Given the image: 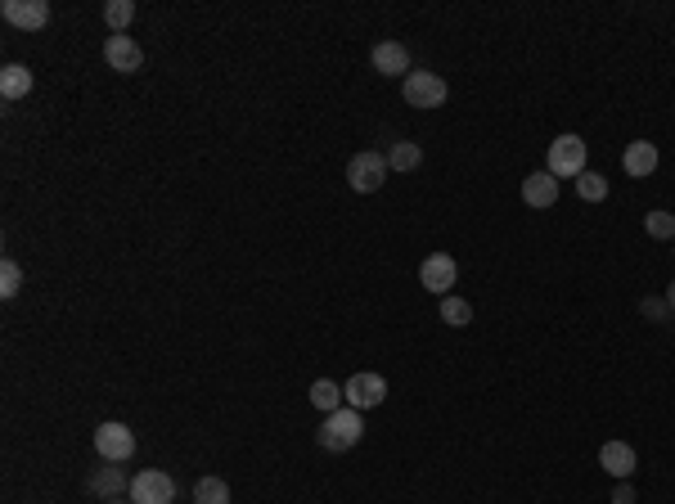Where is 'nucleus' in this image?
<instances>
[{
    "label": "nucleus",
    "instance_id": "nucleus-1",
    "mask_svg": "<svg viewBox=\"0 0 675 504\" xmlns=\"http://www.w3.org/2000/svg\"><path fill=\"white\" fill-rule=\"evenodd\" d=\"M360 437H365V419H360V410H351V405H342V410L324 414L320 432H315V441H320L324 450H333V455H342V450L360 446Z\"/></svg>",
    "mask_w": 675,
    "mask_h": 504
},
{
    "label": "nucleus",
    "instance_id": "nucleus-2",
    "mask_svg": "<svg viewBox=\"0 0 675 504\" xmlns=\"http://www.w3.org/2000/svg\"><path fill=\"white\" fill-rule=\"evenodd\" d=\"M387 153H378V149H360V153H351V162H347V185L356 189V194H374V189H383V180H387Z\"/></svg>",
    "mask_w": 675,
    "mask_h": 504
},
{
    "label": "nucleus",
    "instance_id": "nucleus-3",
    "mask_svg": "<svg viewBox=\"0 0 675 504\" xmlns=\"http://www.w3.org/2000/svg\"><path fill=\"white\" fill-rule=\"evenodd\" d=\"M545 171L558 180H576L585 171V140L581 135H558L549 144V158H545Z\"/></svg>",
    "mask_w": 675,
    "mask_h": 504
},
{
    "label": "nucleus",
    "instance_id": "nucleus-4",
    "mask_svg": "<svg viewBox=\"0 0 675 504\" xmlns=\"http://www.w3.org/2000/svg\"><path fill=\"white\" fill-rule=\"evenodd\" d=\"M401 95H405V104L410 108H441L446 104V95H450V86L437 77V72H410V77L401 81Z\"/></svg>",
    "mask_w": 675,
    "mask_h": 504
},
{
    "label": "nucleus",
    "instance_id": "nucleus-5",
    "mask_svg": "<svg viewBox=\"0 0 675 504\" xmlns=\"http://www.w3.org/2000/svg\"><path fill=\"white\" fill-rule=\"evenodd\" d=\"M95 455L108 459V464H126V459L135 455V432L126 428V423L108 419L95 428Z\"/></svg>",
    "mask_w": 675,
    "mask_h": 504
},
{
    "label": "nucleus",
    "instance_id": "nucleus-6",
    "mask_svg": "<svg viewBox=\"0 0 675 504\" xmlns=\"http://www.w3.org/2000/svg\"><path fill=\"white\" fill-rule=\"evenodd\" d=\"M131 504H171L176 500V482H171L162 468H140L131 477Z\"/></svg>",
    "mask_w": 675,
    "mask_h": 504
},
{
    "label": "nucleus",
    "instance_id": "nucleus-7",
    "mask_svg": "<svg viewBox=\"0 0 675 504\" xmlns=\"http://www.w3.org/2000/svg\"><path fill=\"white\" fill-rule=\"evenodd\" d=\"M455 279H459V261L450 257V252H432V257H423V266H419V284L428 288V293L450 297Z\"/></svg>",
    "mask_w": 675,
    "mask_h": 504
},
{
    "label": "nucleus",
    "instance_id": "nucleus-8",
    "mask_svg": "<svg viewBox=\"0 0 675 504\" xmlns=\"http://www.w3.org/2000/svg\"><path fill=\"white\" fill-rule=\"evenodd\" d=\"M342 396H347L351 410H374V405L387 401V378L383 374H351L342 383Z\"/></svg>",
    "mask_w": 675,
    "mask_h": 504
},
{
    "label": "nucleus",
    "instance_id": "nucleus-9",
    "mask_svg": "<svg viewBox=\"0 0 675 504\" xmlns=\"http://www.w3.org/2000/svg\"><path fill=\"white\" fill-rule=\"evenodd\" d=\"M0 14H5V23L18 27V32H41V27L50 23V5H45V0H5Z\"/></svg>",
    "mask_w": 675,
    "mask_h": 504
},
{
    "label": "nucleus",
    "instance_id": "nucleus-10",
    "mask_svg": "<svg viewBox=\"0 0 675 504\" xmlns=\"http://www.w3.org/2000/svg\"><path fill=\"white\" fill-rule=\"evenodd\" d=\"M104 63L113 72H140L144 68V50L135 45V36H126V32H113L104 41Z\"/></svg>",
    "mask_w": 675,
    "mask_h": 504
},
{
    "label": "nucleus",
    "instance_id": "nucleus-11",
    "mask_svg": "<svg viewBox=\"0 0 675 504\" xmlns=\"http://www.w3.org/2000/svg\"><path fill=\"white\" fill-rule=\"evenodd\" d=\"M599 468L608 477H617V482H630V473L639 468V455L630 441H603L599 446Z\"/></svg>",
    "mask_w": 675,
    "mask_h": 504
},
{
    "label": "nucleus",
    "instance_id": "nucleus-12",
    "mask_svg": "<svg viewBox=\"0 0 675 504\" xmlns=\"http://www.w3.org/2000/svg\"><path fill=\"white\" fill-rule=\"evenodd\" d=\"M86 491L90 495H104V500H117V491H131V477H126L122 464H108V459H104V468L95 464L86 473Z\"/></svg>",
    "mask_w": 675,
    "mask_h": 504
},
{
    "label": "nucleus",
    "instance_id": "nucleus-13",
    "mask_svg": "<svg viewBox=\"0 0 675 504\" xmlns=\"http://www.w3.org/2000/svg\"><path fill=\"white\" fill-rule=\"evenodd\" d=\"M369 59H374V72H383V77H410V50L401 41H378Z\"/></svg>",
    "mask_w": 675,
    "mask_h": 504
},
{
    "label": "nucleus",
    "instance_id": "nucleus-14",
    "mask_svg": "<svg viewBox=\"0 0 675 504\" xmlns=\"http://www.w3.org/2000/svg\"><path fill=\"white\" fill-rule=\"evenodd\" d=\"M522 203L527 207H554L558 203V176H549V171H531V176L522 180Z\"/></svg>",
    "mask_w": 675,
    "mask_h": 504
},
{
    "label": "nucleus",
    "instance_id": "nucleus-15",
    "mask_svg": "<svg viewBox=\"0 0 675 504\" xmlns=\"http://www.w3.org/2000/svg\"><path fill=\"white\" fill-rule=\"evenodd\" d=\"M621 167H626V176H635V180L653 176V171H657V144H648V140L626 144V153H621Z\"/></svg>",
    "mask_w": 675,
    "mask_h": 504
},
{
    "label": "nucleus",
    "instance_id": "nucleus-16",
    "mask_svg": "<svg viewBox=\"0 0 675 504\" xmlns=\"http://www.w3.org/2000/svg\"><path fill=\"white\" fill-rule=\"evenodd\" d=\"M32 86H36V77L27 63H5V68H0V95L5 99H27Z\"/></svg>",
    "mask_w": 675,
    "mask_h": 504
},
{
    "label": "nucleus",
    "instance_id": "nucleus-17",
    "mask_svg": "<svg viewBox=\"0 0 675 504\" xmlns=\"http://www.w3.org/2000/svg\"><path fill=\"white\" fill-rule=\"evenodd\" d=\"M311 405L320 414H333V410H342V405H347V396H342V387L333 383V378H315V383H311Z\"/></svg>",
    "mask_w": 675,
    "mask_h": 504
},
{
    "label": "nucleus",
    "instance_id": "nucleus-18",
    "mask_svg": "<svg viewBox=\"0 0 675 504\" xmlns=\"http://www.w3.org/2000/svg\"><path fill=\"white\" fill-rule=\"evenodd\" d=\"M423 162V149L414 140H396L392 149H387V167L392 171H414Z\"/></svg>",
    "mask_w": 675,
    "mask_h": 504
},
{
    "label": "nucleus",
    "instance_id": "nucleus-19",
    "mask_svg": "<svg viewBox=\"0 0 675 504\" xmlns=\"http://www.w3.org/2000/svg\"><path fill=\"white\" fill-rule=\"evenodd\" d=\"M194 504H230V486H225V477H198L194 482Z\"/></svg>",
    "mask_w": 675,
    "mask_h": 504
},
{
    "label": "nucleus",
    "instance_id": "nucleus-20",
    "mask_svg": "<svg viewBox=\"0 0 675 504\" xmlns=\"http://www.w3.org/2000/svg\"><path fill=\"white\" fill-rule=\"evenodd\" d=\"M644 230H648V239H671V243H675V212H666V207H653V212L644 216Z\"/></svg>",
    "mask_w": 675,
    "mask_h": 504
},
{
    "label": "nucleus",
    "instance_id": "nucleus-21",
    "mask_svg": "<svg viewBox=\"0 0 675 504\" xmlns=\"http://www.w3.org/2000/svg\"><path fill=\"white\" fill-rule=\"evenodd\" d=\"M441 320H446L450 329H464V324H473V306H468L464 297H441Z\"/></svg>",
    "mask_w": 675,
    "mask_h": 504
},
{
    "label": "nucleus",
    "instance_id": "nucleus-22",
    "mask_svg": "<svg viewBox=\"0 0 675 504\" xmlns=\"http://www.w3.org/2000/svg\"><path fill=\"white\" fill-rule=\"evenodd\" d=\"M576 194H581L585 203H603V198H608V180H603L599 171H581V176H576Z\"/></svg>",
    "mask_w": 675,
    "mask_h": 504
},
{
    "label": "nucleus",
    "instance_id": "nucleus-23",
    "mask_svg": "<svg viewBox=\"0 0 675 504\" xmlns=\"http://www.w3.org/2000/svg\"><path fill=\"white\" fill-rule=\"evenodd\" d=\"M135 18V0H108L104 5V23L113 27V32H126Z\"/></svg>",
    "mask_w": 675,
    "mask_h": 504
},
{
    "label": "nucleus",
    "instance_id": "nucleus-24",
    "mask_svg": "<svg viewBox=\"0 0 675 504\" xmlns=\"http://www.w3.org/2000/svg\"><path fill=\"white\" fill-rule=\"evenodd\" d=\"M18 288H23V270H18V261H0V297H18Z\"/></svg>",
    "mask_w": 675,
    "mask_h": 504
},
{
    "label": "nucleus",
    "instance_id": "nucleus-25",
    "mask_svg": "<svg viewBox=\"0 0 675 504\" xmlns=\"http://www.w3.org/2000/svg\"><path fill=\"white\" fill-rule=\"evenodd\" d=\"M639 311H644L648 320H666L671 306H666V297H639Z\"/></svg>",
    "mask_w": 675,
    "mask_h": 504
},
{
    "label": "nucleus",
    "instance_id": "nucleus-26",
    "mask_svg": "<svg viewBox=\"0 0 675 504\" xmlns=\"http://www.w3.org/2000/svg\"><path fill=\"white\" fill-rule=\"evenodd\" d=\"M612 504H635V486H630V482H617V491H612Z\"/></svg>",
    "mask_w": 675,
    "mask_h": 504
},
{
    "label": "nucleus",
    "instance_id": "nucleus-27",
    "mask_svg": "<svg viewBox=\"0 0 675 504\" xmlns=\"http://www.w3.org/2000/svg\"><path fill=\"white\" fill-rule=\"evenodd\" d=\"M666 306H671V315H675V279H671V288H666Z\"/></svg>",
    "mask_w": 675,
    "mask_h": 504
},
{
    "label": "nucleus",
    "instance_id": "nucleus-28",
    "mask_svg": "<svg viewBox=\"0 0 675 504\" xmlns=\"http://www.w3.org/2000/svg\"><path fill=\"white\" fill-rule=\"evenodd\" d=\"M104 504H131V500H104Z\"/></svg>",
    "mask_w": 675,
    "mask_h": 504
}]
</instances>
